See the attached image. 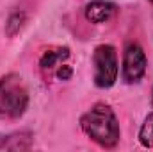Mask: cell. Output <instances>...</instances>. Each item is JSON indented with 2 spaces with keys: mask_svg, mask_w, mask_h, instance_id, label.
Instances as JSON below:
<instances>
[{
  "mask_svg": "<svg viewBox=\"0 0 153 152\" xmlns=\"http://www.w3.org/2000/svg\"><path fill=\"white\" fill-rule=\"evenodd\" d=\"M139 143L144 149L153 147V88H152V111L146 114L141 129H139Z\"/></svg>",
  "mask_w": 153,
  "mask_h": 152,
  "instance_id": "cell-8",
  "label": "cell"
},
{
  "mask_svg": "<svg viewBox=\"0 0 153 152\" xmlns=\"http://www.w3.org/2000/svg\"><path fill=\"white\" fill-rule=\"evenodd\" d=\"M146 66H148V61H146L144 50L137 43L126 45L125 54H123V68H121L123 81L126 84L139 82L146 74Z\"/></svg>",
  "mask_w": 153,
  "mask_h": 152,
  "instance_id": "cell-4",
  "label": "cell"
},
{
  "mask_svg": "<svg viewBox=\"0 0 153 152\" xmlns=\"http://www.w3.org/2000/svg\"><path fill=\"white\" fill-rule=\"evenodd\" d=\"M93 66H94V86L107 90L112 88L117 81V54L112 45H98L93 52Z\"/></svg>",
  "mask_w": 153,
  "mask_h": 152,
  "instance_id": "cell-3",
  "label": "cell"
},
{
  "mask_svg": "<svg viewBox=\"0 0 153 152\" xmlns=\"http://www.w3.org/2000/svg\"><path fill=\"white\" fill-rule=\"evenodd\" d=\"M80 129L91 141L103 149H114L121 138V129L114 109L102 102L94 104L80 116Z\"/></svg>",
  "mask_w": 153,
  "mask_h": 152,
  "instance_id": "cell-1",
  "label": "cell"
},
{
  "mask_svg": "<svg viewBox=\"0 0 153 152\" xmlns=\"http://www.w3.org/2000/svg\"><path fill=\"white\" fill-rule=\"evenodd\" d=\"M150 2H152V4H153V0H150Z\"/></svg>",
  "mask_w": 153,
  "mask_h": 152,
  "instance_id": "cell-11",
  "label": "cell"
},
{
  "mask_svg": "<svg viewBox=\"0 0 153 152\" xmlns=\"http://www.w3.org/2000/svg\"><path fill=\"white\" fill-rule=\"evenodd\" d=\"M70 57V50L68 48H57V50H46L43 56H41V59H39V66H41V70H53V68H57V66H61L62 65V61H66Z\"/></svg>",
  "mask_w": 153,
  "mask_h": 152,
  "instance_id": "cell-7",
  "label": "cell"
},
{
  "mask_svg": "<svg viewBox=\"0 0 153 152\" xmlns=\"http://www.w3.org/2000/svg\"><path fill=\"white\" fill-rule=\"evenodd\" d=\"M32 147V134L13 132V134H0V150H29Z\"/></svg>",
  "mask_w": 153,
  "mask_h": 152,
  "instance_id": "cell-6",
  "label": "cell"
},
{
  "mask_svg": "<svg viewBox=\"0 0 153 152\" xmlns=\"http://www.w3.org/2000/svg\"><path fill=\"white\" fill-rule=\"evenodd\" d=\"M116 13L117 7L107 0H93L84 9V16L91 23H107L116 16Z\"/></svg>",
  "mask_w": 153,
  "mask_h": 152,
  "instance_id": "cell-5",
  "label": "cell"
},
{
  "mask_svg": "<svg viewBox=\"0 0 153 152\" xmlns=\"http://www.w3.org/2000/svg\"><path fill=\"white\" fill-rule=\"evenodd\" d=\"M29 108V90L18 74L0 79V120H16Z\"/></svg>",
  "mask_w": 153,
  "mask_h": 152,
  "instance_id": "cell-2",
  "label": "cell"
},
{
  "mask_svg": "<svg viewBox=\"0 0 153 152\" xmlns=\"http://www.w3.org/2000/svg\"><path fill=\"white\" fill-rule=\"evenodd\" d=\"M57 77L62 79V81H68V79L71 77V68H70L68 65H61L59 70H57Z\"/></svg>",
  "mask_w": 153,
  "mask_h": 152,
  "instance_id": "cell-10",
  "label": "cell"
},
{
  "mask_svg": "<svg viewBox=\"0 0 153 152\" xmlns=\"http://www.w3.org/2000/svg\"><path fill=\"white\" fill-rule=\"evenodd\" d=\"M25 20H27V13L25 11H14V13H11L9 18H7V22H5V34L9 38L16 36L20 32V29L23 27Z\"/></svg>",
  "mask_w": 153,
  "mask_h": 152,
  "instance_id": "cell-9",
  "label": "cell"
}]
</instances>
